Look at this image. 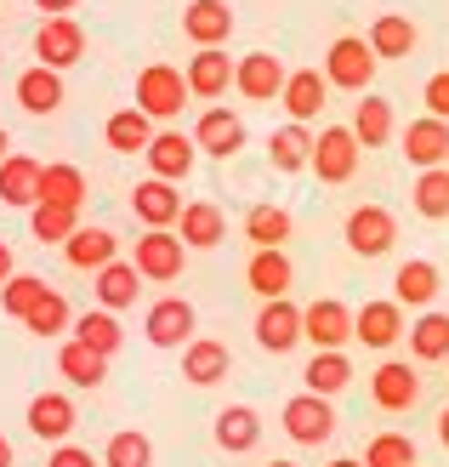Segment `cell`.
<instances>
[{"instance_id": "18", "label": "cell", "mask_w": 449, "mask_h": 467, "mask_svg": "<svg viewBox=\"0 0 449 467\" xmlns=\"http://www.w3.org/2000/svg\"><path fill=\"white\" fill-rule=\"evenodd\" d=\"M23 422H29V433L46 439V445H68V433H75V400H68V393H35Z\"/></svg>"}, {"instance_id": "28", "label": "cell", "mask_w": 449, "mask_h": 467, "mask_svg": "<svg viewBox=\"0 0 449 467\" xmlns=\"http://www.w3.org/2000/svg\"><path fill=\"white\" fill-rule=\"evenodd\" d=\"M177 223H182L177 240H182V245H194V251H210V245H222V240H228V217H222L210 200L182 205V217H177Z\"/></svg>"}, {"instance_id": "54", "label": "cell", "mask_w": 449, "mask_h": 467, "mask_svg": "<svg viewBox=\"0 0 449 467\" xmlns=\"http://www.w3.org/2000/svg\"><path fill=\"white\" fill-rule=\"evenodd\" d=\"M330 467H364V462H352V456H336V462H330Z\"/></svg>"}, {"instance_id": "47", "label": "cell", "mask_w": 449, "mask_h": 467, "mask_svg": "<svg viewBox=\"0 0 449 467\" xmlns=\"http://www.w3.org/2000/svg\"><path fill=\"white\" fill-rule=\"evenodd\" d=\"M421 98H427V114H433V120H449V68L427 80V91H421Z\"/></svg>"}, {"instance_id": "20", "label": "cell", "mask_w": 449, "mask_h": 467, "mask_svg": "<svg viewBox=\"0 0 449 467\" xmlns=\"http://www.w3.org/2000/svg\"><path fill=\"white\" fill-rule=\"evenodd\" d=\"M370 400L382 405V410H415V400H421V377H415L404 359H387V365L370 377Z\"/></svg>"}, {"instance_id": "22", "label": "cell", "mask_w": 449, "mask_h": 467, "mask_svg": "<svg viewBox=\"0 0 449 467\" xmlns=\"http://www.w3.org/2000/svg\"><path fill=\"white\" fill-rule=\"evenodd\" d=\"M245 279H250V291L262 296V302H273V296H291V285H296V268H291L285 245H273V251H256L250 263H245Z\"/></svg>"}, {"instance_id": "51", "label": "cell", "mask_w": 449, "mask_h": 467, "mask_svg": "<svg viewBox=\"0 0 449 467\" xmlns=\"http://www.w3.org/2000/svg\"><path fill=\"white\" fill-rule=\"evenodd\" d=\"M438 445H444V451H449V405H444V410H438Z\"/></svg>"}, {"instance_id": "5", "label": "cell", "mask_w": 449, "mask_h": 467, "mask_svg": "<svg viewBox=\"0 0 449 467\" xmlns=\"http://www.w3.org/2000/svg\"><path fill=\"white\" fill-rule=\"evenodd\" d=\"M301 337L319 348V354H342L352 342V308L336 296H319L313 308H301Z\"/></svg>"}, {"instance_id": "53", "label": "cell", "mask_w": 449, "mask_h": 467, "mask_svg": "<svg viewBox=\"0 0 449 467\" xmlns=\"http://www.w3.org/2000/svg\"><path fill=\"white\" fill-rule=\"evenodd\" d=\"M12 154V137H6V126H0V160H6Z\"/></svg>"}, {"instance_id": "10", "label": "cell", "mask_w": 449, "mask_h": 467, "mask_svg": "<svg viewBox=\"0 0 449 467\" xmlns=\"http://www.w3.org/2000/svg\"><path fill=\"white\" fill-rule=\"evenodd\" d=\"M194 302H182V296H165V302H154L148 308V319H143V337L154 342V348H188L194 342Z\"/></svg>"}, {"instance_id": "55", "label": "cell", "mask_w": 449, "mask_h": 467, "mask_svg": "<svg viewBox=\"0 0 449 467\" xmlns=\"http://www.w3.org/2000/svg\"><path fill=\"white\" fill-rule=\"evenodd\" d=\"M268 467H296V462H268Z\"/></svg>"}, {"instance_id": "15", "label": "cell", "mask_w": 449, "mask_h": 467, "mask_svg": "<svg viewBox=\"0 0 449 467\" xmlns=\"http://www.w3.org/2000/svg\"><path fill=\"white\" fill-rule=\"evenodd\" d=\"M404 160H410L415 171L449 166V120H433V114L410 120V126H404Z\"/></svg>"}, {"instance_id": "38", "label": "cell", "mask_w": 449, "mask_h": 467, "mask_svg": "<svg viewBox=\"0 0 449 467\" xmlns=\"http://www.w3.org/2000/svg\"><path fill=\"white\" fill-rule=\"evenodd\" d=\"M410 354H415L421 365L449 359V314H421V319L410 325Z\"/></svg>"}, {"instance_id": "1", "label": "cell", "mask_w": 449, "mask_h": 467, "mask_svg": "<svg viewBox=\"0 0 449 467\" xmlns=\"http://www.w3.org/2000/svg\"><path fill=\"white\" fill-rule=\"evenodd\" d=\"M375 57L370 52V40H359V35H342V40H330V52H324V80L330 86H342V91H370V80H375Z\"/></svg>"}, {"instance_id": "24", "label": "cell", "mask_w": 449, "mask_h": 467, "mask_svg": "<svg viewBox=\"0 0 449 467\" xmlns=\"http://www.w3.org/2000/svg\"><path fill=\"white\" fill-rule=\"evenodd\" d=\"M228 365H233V354H228V342H210V337H194L182 348V377L194 382V388H217L222 377H228Z\"/></svg>"}, {"instance_id": "26", "label": "cell", "mask_w": 449, "mask_h": 467, "mask_svg": "<svg viewBox=\"0 0 449 467\" xmlns=\"http://www.w3.org/2000/svg\"><path fill=\"white\" fill-rule=\"evenodd\" d=\"M63 256H68V268L97 274V268H108L114 256H120V240H114L108 228H75V234L63 240Z\"/></svg>"}, {"instance_id": "8", "label": "cell", "mask_w": 449, "mask_h": 467, "mask_svg": "<svg viewBox=\"0 0 449 467\" xmlns=\"http://www.w3.org/2000/svg\"><path fill=\"white\" fill-rule=\"evenodd\" d=\"M285 80H291V68L279 63L273 52H250V57L233 63V91L250 98V103H273L279 91H285Z\"/></svg>"}, {"instance_id": "27", "label": "cell", "mask_w": 449, "mask_h": 467, "mask_svg": "<svg viewBox=\"0 0 449 467\" xmlns=\"http://www.w3.org/2000/svg\"><path fill=\"white\" fill-rule=\"evenodd\" d=\"M217 445H222L228 456L256 451V445H262V416H256L250 405H228V410H217Z\"/></svg>"}, {"instance_id": "48", "label": "cell", "mask_w": 449, "mask_h": 467, "mask_svg": "<svg viewBox=\"0 0 449 467\" xmlns=\"http://www.w3.org/2000/svg\"><path fill=\"white\" fill-rule=\"evenodd\" d=\"M46 467H103V462H91V451H80V445H57Z\"/></svg>"}, {"instance_id": "4", "label": "cell", "mask_w": 449, "mask_h": 467, "mask_svg": "<svg viewBox=\"0 0 449 467\" xmlns=\"http://www.w3.org/2000/svg\"><path fill=\"white\" fill-rule=\"evenodd\" d=\"M182 263H188V245L171 228H148L143 240H137V256H131V268L143 279H154V285H171V279L182 274Z\"/></svg>"}, {"instance_id": "19", "label": "cell", "mask_w": 449, "mask_h": 467, "mask_svg": "<svg viewBox=\"0 0 449 467\" xmlns=\"http://www.w3.org/2000/svg\"><path fill=\"white\" fill-rule=\"evenodd\" d=\"M131 212H137V223H143V228H171V223L182 217L177 182H159V177L137 182V189H131Z\"/></svg>"}, {"instance_id": "6", "label": "cell", "mask_w": 449, "mask_h": 467, "mask_svg": "<svg viewBox=\"0 0 449 467\" xmlns=\"http://www.w3.org/2000/svg\"><path fill=\"white\" fill-rule=\"evenodd\" d=\"M35 57H40V68H75L80 57H86V29L75 17H46L40 23V35H35Z\"/></svg>"}, {"instance_id": "32", "label": "cell", "mask_w": 449, "mask_h": 467, "mask_svg": "<svg viewBox=\"0 0 449 467\" xmlns=\"http://www.w3.org/2000/svg\"><path fill=\"white\" fill-rule=\"evenodd\" d=\"M268 160H273V171H307V160H313V131L307 126H279L273 137H268Z\"/></svg>"}, {"instance_id": "9", "label": "cell", "mask_w": 449, "mask_h": 467, "mask_svg": "<svg viewBox=\"0 0 449 467\" xmlns=\"http://www.w3.org/2000/svg\"><path fill=\"white\" fill-rule=\"evenodd\" d=\"M285 433L296 439V445H330V439H336V410H330V400H319V393H296V400L285 405Z\"/></svg>"}, {"instance_id": "44", "label": "cell", "mask_w": 449, "mask_h": 467, "mask_svg": "<svg viewBox=\"0 0 449 467\" xmlns=\"http://www.w3.org/2000/svg\"><path fill=\"white\" fill-rule=\"evenodd\" d=\"M103 467H154V445H148V433H114L108 439V451H103Z\"/></svg>"}, {"instance_id": "40", "label": "cell", "mask_w": 449, "mask_h": 467, "mask_svg": "<svg viewBox=\"0 0 449 467\" xmlns=\"http://www.w3.org/2000/svg\"><path fill=\"white\" fill-rule=\"evenodd\" d=\"M57 370L75 388H103V377H108V359L103 354H91V348H80V342H63V354H57Z\"/></svg>"}, {"instance_id": "42", "label": "cell", "mask_w": 449, "mask_h": 467, "mask_svg": "<svg viewBox=\"0 0 449 467\" xmlns=\"http://www.w3.org/2000/svg\"><path fill=\"white\" fill-rule=\"evenodd\" d=\"M75 228H80V212H68V205H35L29 212V234L40 245H63Z\"/></svg>"}, {"instance_id": "39", "label": "cell", "mask_w": 449, "mask_h": 467, "mask_svg": "<svg viewBox=\"0 0 449 467\" xmlns=\"http://www.w3.org/2000/svg\"><path fill=\"white\" fill-rule=\"evenodd\" d=\"M301 382H307V393L330 400V393H342L352 382V365H347V354H313V359H307V370H301Z\"/></svg>"}, {"instance_id": "16", "label": "cell", "mask_w": 449, "mask_h": 467, "mask_svg": "<svg viewBox=\"0 0 449 467\" xmlns=\"http://www.w3.org/2000/svg\"><path fill=\"white\" fill-rule=\"evenodd\" d=\"M143 154H148V171L159 182H182L188 171H194V160H199V149H194L188 131H154V143Z\"/></svg>"}, {"instance_id": "36", "label": "cell", "mask_w": 449, "mask_h": 467, "mask_svg": "<svg viewBox=\"0 0 449 467\" xmlns=\"http://www.w3.org/2000/svg\"><path fill=\"white\" fill-rule=\"evenodd\" d=\"M291 228H296V223H291L285 205H250V212H245V240H256V251L285 245Z\"/></svg>"}, {"instance_id": "41", "label": "cell", "mask_w": 449, "mask_h": 467, "mask_svg": "<svg viewBox=\"0 0 449 467\" xmlns=\"http://www.w3.org/2000/svg\"><path fill=\"white\" fill-rule=\"evenodd\" d=\"M410 200H415V212L427 217V223H444V217H449V166L421 171L415 189H410Z\"/></svg>"}, {"instance_id": "29", "label": "cell", "mask_w": 449, "mask_h": 467, "mask_svg": "<svg viewBox=\"0 0 449 467\" xmlns=\"http://www.w3.org/2000/svg\"><path fill=\"white\" fill-rule=\"evenodd\" d=\"M17 103L29 109V114H57L63 109V75L57 68H23L17 75Z\"/></svg>"}, {"instance_id": "33", "label": "cell", "mask_w": 449, "mask_h": 467, "mask_svg": "<svg viewBox=\"0 0 449 467\" xmlns=\"http://www.w3.org/2000/svg\"><path fill=\"white\" fill-rule=\"evenodd\" d=\"M137 279H143V274H137L131 263H120V256H114L108 268H97V285H91V291H97V308H108V314L131 308V302H137V291H143Z\"/></svg>"}, {"instance_id": "52", "label": "cell", "mask_w": 449, "mask_h": 467, "mask_svg": "<svg viewBox=\"0 0 449 467\" xmlns=\"http://www.w3.org/2000/svg\"><path fill=\"white\" fill-rule=\"evenodd\" d=\"M0 467H12V439L0 433Z\"/></svg>"}, {"instance_id": "45", "label": "cell", "mask_w": 449, "mask_h": 467, "mask_svg": "<svg viewBox=\"0 0 449 467\" xmlns=\"http://www.w3.org/2000/svg\"><path fill=\"white\" fill-rule=\"evenodd\" d=\"M23 325H29L35 337H63L68 325H75V314H68V302H63V291H46V296L35 302V308H29V319H23Z\"/></svg>"}, {"instance_id": "35", "label": "cell", "mask_w": 449, "mask_h": 467, "mask_svg": "<svg viewBox=\"0 0 449 467\" xmlns=\"http://www.w3.org/2000/svg\"><path fill=\"white\" fill-rule=\"evenodd\" d=\"M415 40H421V29H415L410 17H398V12H387V17L370 23V52L375 57H410Z\"/></svg>"}, {"instance_id": "30", "label": "cell", "mask_w": 449, "mask_h": 467, "mask_svg": "<svg viewBox=\"0 0 449 467\" xmlns=\"http://www.w3.org/2000/svg\"><path fill=\"white\" fill-rule=\"evenodd\" d=\"M40 205H68V212H80L86 205V171L57 160V166H40Z\"/></svg>"}, {"instance_id": "14", "label": "cell", "mask_w": 449, "mask_h": 467, "mask_svg": "<svg viewBox=\"0 0 449 467\" xmlns=\"http://www.w3.org/2000/svg\"><path fill=\"white\" fill-rule=\"evenodd\" d=\"M182 35L194 40V52H205V46H228V35H233V6H228V0H188Z\"/></svg>"}, {"instance_id": "37", "label": "cell", "mask_w": 449, "mask_h": 467, "mask_svg": "<svg viewBox=\"0 0 449 467\" xmlns=\"http://www.w3.org/2000/svg\"><path fill=\"white\" fill-rule=\"evenodd\" d=\"M352 137H359V149H382L393 137V103L364 91V103L352 109Z\"/></svg>"}, {"instance_id": "3", "label": "cell", "mask_w": 449, "mask_h": 467, "mask_svg": "<svg viewBox=\"0 0 449 467\" xmlns=\"http://www.w3.org/2000/svg\"><path fill=\"white\" fill-rule=\"evenodd\" d=\"M359 137H352V126H324L313 137V160H307V171H319V182H347L352 171H359Z\"/></svg>"}, {"instance_id": "17", "label": "cell", "mask_w": 449, "mask_h": 467, "mask_svg": "<svg viewBox=\"0 0 449 467\" xmlns=\"http://www.w3.org/2000/svg\"><path fill=\"white\" fill-rule=\"evenodd\" d=\"M438 291H444L438 263H427V256H410V263H398V274H393V302H398V308H433Z\"/></svg>"}, {"instance_id": "13", "label": "cell", "mask_w": 449, "mask_h": 467, "mask_svg": "<svg viewBox=\"0 0 449 467\" xmlns=\"http://www.w3.org/2000/svg\"><path fill=\"white\" fill-rule=\"evenodd\" d=\"M256 342H262L268 354H291V348L301 342V308L291 296L262 302V314H256Z\"/></svg>"}, {"instance_id": "50", "label": "cell", "mask_w": 449, "mask_h": 467, "mask_svg": "<svg viewBox=\"0 0 449 467\" xmlns=\"http://www.w3.org/2000/svg\"><path fill=\"white\" fill-rule=\"evenodd\" d=\"M17 274V263H12V245L6 240H0V285H6V279Z\"/></svg>"}, {"instance_id": "7", "label": "cell", "mask_w": 449, "mask_h": 467, "mask_svg": "<svg viewBox=\"0 0 449 467\" xmlns=\"http://www.w3.org/2000/svg\"><path fill=\"white\" fill-rule=\"evenodd\" d=\"M342 240H347V251H359V256H387L393 240H398V223H393L387 205H359V212L347 217Z\"/></svg>"}, {"instance_id": "56", "label": "cell", "mask_w": 449, "mask_h": 467, "mask_svg": "<svg viewBox=\"0 0 449 467\" xmlns=\"http://www.w3.org/2000/svg\"><path fill=\"white\" fill-rule=\"evenodd\" d=\"M415 467H421V462H415Z\"/></svg>"}, {"instance_id": "49", "label": "cell", "mask_w": 449, "mask_h": 467, "mask_svg": "<svg viewBox=\"0 0 449 467\" xmlns=\"http://www.w3.org/2000/svg\"><path fill=\"white\" fill-rule=\"evenodd\" d=\"M80 0H35V12H46V17H68Z\"/></svg>"}, {"instance_id": "31", "label": "cell", "mask_w": 449, "mask_h": 467, "mask_svg": "<svg viewBox=\"0 0 449 467\" xmlns=\"http://www.w3.org/2000/svg\"><path fill=\"white\" fill-rule=\"evenodd\" d=\"M103 137H108V149H114V154H143V149L154 143V120L131 103V109H120V114H108Z\"/></svg>"}, {"instance_id": "2", "label": "cell", "mask_w": 449, "mask_h": 467, "mask_svg": "<svg viewBox=\"0 0 449 467\" xmlns=\"http://www.w3.org/2000/svg\"><path fill=\"white\" fill-rule=\"evenodd\" d=\"M182 103H188L182 68H171V63H148L143 75H137V109H143L148 120H177Z\"/></svg>"}, {"instance_id": "25", "label": "cell", "mask_w": 449, "mask_h": 467, "mask_svg": "<svg viewBox=\"0 0 449 467\" xmlns=\"http://www.w3.org/2000/svg\"><path fill=\"white\" fill-rule=\"evenodd\" d=\"M330 98V80L319 75V68H296V75L285 80V91H279V103L291 109V120L307 126V120H319V109Z\"/></svg>"}, {"instance_id": "23", "label": "cell", "mask_w": 449, "mask_h": 467, "mask_svg": "<svg viewBox=\"0 0 449 467\" xmlns=\"http://www.w3.org/2000/svg\"><path fill=\"white\" fill-rule=\"evenodd\" d=\"M352 337L364 348H393L404 337V308H398V302H364V308L352 314Z\"/></svg>"}, {"instance_id": "21", "label": "cell", "mask_w": 449, "mask_h": 467, "mask_svg": "<svg viewBox=\"0 0 449 467\" xmlns=\"http://www.w3.org/2000/svg\"><path fill=\"white\" fill-rule=\"evenodd\" d=\"M0 205L35 212V205H40V160H29V154H6V160H0Z\"/></svg>"}, {"instance_id": "43", "label": "cell", "mask_w": 449, "mask_h": 467, "mask_svg": "<svg viewBox=\"0 0 449 467\" xmlns=\"http://www.w3.org/2000/svg\"><path fill=\"white\" fill-rule=\"evenodd\" d=\"M52 291L40 274H12L6 285H0V314H12V319H29V308Z\"/></svg>"}, {"instance_id": "34", "label": "cell", "mask_w": 449, "mask_h": 467, "mask_svg": "<svg viewBox=\"0 0 449 467\" xmlns=\"http://www.w3.org/2000/svg\"><path fill=\"white\" fill-rule=\"evenodd\" d=\"M68 331H75V342H80V348H91V354H103V359H114V354H120V342H126L120 319H114L108 308H97V314H80L75 325H68Z\"/></svg>"}, {"instance_id": "12", "label": "cell", "mask_w": 449, "mask_h": 467, "mask_svg": "<svg viewBox=\"0 0 449 467\" xmlns=\"http://www.w3.org/2000/svg\"><path fill=\"white\" fill-rule=\"evenodd\" d=\"M188 137H194V149H199V154L233 160V154L245 149V120H240L233 109H205V114H199V126L188 131Z\"/></svg>"}, {"instance_id": "46", "label": "cell", "mask_w": 449, "mask_h": 467, "mask_svg": "<svg viewBox=\"0 0 449 467\" xmlns=\"http://www.w3.org/2000/svg\"><path fill=\"white\" fill-rule=\"evenodd\" d=\"M364 467H415V439L410 433H375L364 451Z\"/></svg>"}, {"instance_id": "11", "label": "cell", "mask_w": 449, "mask_h": 467, "mask_svg": "<svg viewBox=\"0 0 449 467\" xmlns=\"http://www.w3.org/2000/svg\"><path fill=\"white\" fill-rule=\"evenodd\" d=\"M182 80H188V98H199V103H217V98H228V86H233V63H228V52H222V46H205V52H194V57H188Z\"/></svg>"}]
</instances>
